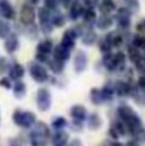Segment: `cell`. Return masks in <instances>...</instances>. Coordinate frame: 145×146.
<instances>
[{
	"instance_id": "cb8c5ba5",
	"label": "cell",
	"mask_w": 145,
	"mask_h": 146,
	"mask_svg": "<svg viewBox=\"0 0 145 146\" xmlns=\"http://www.w3.org/2000/svg\"><path fill=\"white\" fill-rule=\"evenodd\" d=\"M105 40L110 44V46H120L122 44V36L118 35L117 32H110L109 35H107Z\"/></svg>"
},
{
	"instance_id": "ac0fdd59",
	"label": "cell",
	"mask_w": 145,
	"mask_h": 146,
	"mask_svg": "<svg viewBox=\"0 0 145 146\" xmlns=\"http://www.w3.org/2000/svg\"><path fill=\"white\" fill-rule=\"evenodd\" d=\"M103 63L104 66L107 67L108 71H114L117 69V63H116V59H114V55L109 53H105L104 54V58H103Z\"/></svg>"
},
{
	"instance_id": "d4e9b609",
	"label": "cell",
	"mask_w": 145,
	"mask_h": 146,
	"mask_svg": "<svg viewBox=\"0 0 145 146\" xmlns=\"http://www.w3.org/2000/svg\"><path fill=\"white\" fill-rule=\"evenodd\" d=\"M112 25H113V19L105 14H103L102 17L98 19V27H99L100 30H107V28L112 27Z\"/></svg>"
},
{
	"instance_id": "836d02e7",
	"label": "cell",
	"mask_w": 145,
	"mask_h": 146,
	"mask_svg": "<svg viewBox=\"0 0 145 146\" xmlns=\"http://www.w3.org/2000/svg\"><path fill=\"white\" fill-rule=\"evenodd\" d=\"M102 94H103V99H104V100H110V98H112L113 94H114V87L112 88L110 86H105V87H103Z\"/></svg>"
},
{
	"instance_id": "603a6c76",
	"label": "cell",
	"mask_w": 145,
	"mask_h": 146,
	"mask_svg": "<svg viewBox=\"0 0 145 146\" xmlns=\"http://www.w3.org/2000/svg\"><path fill=\"white\" fill-rule=\"evenodd\" d=\"M100 12L103 14H108V13H112L113 10H116V3L113 0H104L102 3V5L99 7Z\"/></svg>"
},
{
	"instance_id": "f1b7e54d",
	"label": "cell",
	"mask_w": 145,
	"mask_h": 146,
	"mask_svg": "<svg viewBox=\"0 0 145 146\" xmlns=\"http://www.w3.org/2000/svg\"><path fill=\"white\" fill-rule=\"evenodd\" d=\"M90 95H91V101H92V104H95V105H100V104L104 101V99H103L102 90H98V88H92L91 92H90Z\"/></svg>"
},
{
	"instance_id": "52a82bcc",
	"label": "cell",
	"mask_w": 145,
	"mask_h": 146,
	"mask_svg": "<svg viewBox=\"0 0 145 146\" xmlns=\"http://www.w3.org/2000/svg\"><path fill=\"white\" fill-rule=\"evenodd\" d=\"M15 15V12L13 7L9 4L8 0H1L0 1V17L4 19H13Z\"/></svg>"
},
{
	"instance_id": "8992f818",
	"label": "cell",
	"mask_w": 145,
	"mask_h": 146,
	"mask_svg": "<svg viewBox=\"0 0 145 146\" xmlns=\"http://www.w3.org/2000/svg\"><path fill=\"white\" fill-rule=\"evenodd\" d=\"M77 37V32L73 30H67L63 35V38H62L61 45L67 48L68 50H72L74 48V41H76Z\"/></svg>"
},
{
	"instance_id": "681fc988",
	"label": "cell",
	"mask_w": 145,
	"mask_h": 146,
	"mask_svg": "<svg viewBox=\"0 0 145 146\" xmlns=\"http://www.w3.org/2000/svg\"><path fill=\"white\" fill-rule=\"evenodd\" d=\"M61 3L64 5V7H68L69 3H71V0H61Z\"/></svg>"
},
{
	"instance_id": "816d5d0a",
	"label": "cell",
	"mask_w": 145,
	"mask_h": 146,
	"mask_svg": "<svg viewBox=\"0 0 145 146\" xmlns=\"http://www.w3.org/2000/svg\"><path fill=\"white\" fill-rule=\"evenodd\" d=\"M144 58H145V56H144Z\"/></svg>"
},
{
	"instance_id": "e575fe53",
	"label": "cell",
	"mask_w": 145,
	"mask_h": 146,
	"mask_svg": "<svg viewBox=\"0 0 145 146\" xmlns=\"http://www.w3.org/2000/svg\"><path fill=\"white\" fill-rule=\"evenodd\" d=\"M132 42H134V46H136L138 49H144L145 50V37L144 36H140V35L135 36Z\"/></svg>"
},
{
	"instance_id": "f35d334b",
	"label": "cell",
	"mask_w": 145,
	"mask_h": 146,
	"mask_svg": "<svg viewBox=\"0 0 145 146\" xmlns=\"http://www.w3.org/2000/svg\"><path fill=\"white\" fill-rule=\"evenodd\" d=\"M116 129L118 131V133H120V136H123V135L127 133V127L125 126V123H122V122H118V123H116Z\"/></svg>"
},
{
	"instance_id": "ffe728a7",
	"label": "cell",
	"mask_w": 145,
	"mask_h": 146,
	"mask_svg": "<svg viewBox=\"0 0 145 146\" xmlns=\"http://www.w3.org/2000/svg\"><path fill=\"white\" fill-rule=\"evenodd\" d=\"M13 94L17 99H22L26 95V85L21 81H17L15 85L13 86Z\"/></svg>"
},
{
	"instance_id": "2e32d148",
	"label": "cell",
	"mask_w": 145,
	"mask_h": 146,
	"mask_svg": "<svg viewBox=\"0 0 145 146\" xmlns=\"http://www.w3.org/2000/svg\"><path fill=\"white\" fill-rule=\"evenodd\" d=\"M31 133L36 135L37 137H41V139H46L50 132H49V128L45 123H43V122H37L36 126H35V128H33V131L31 132Z\"/></svg>"
},
{
	"instance_id": "4dcf8cb0",
	"label": "cell",
	"mask_w": 145,
	"mask_h": 146,
	"mask_svg": "<svg viewBox=\"0 0 145 146\" xmlns=\"http://www.w3.org/2000/svg\"><path fill=\"white\" fill-rule=\"evenodd\" d=\"M10 35V26L8 22L0 19V37L1 38H7Z\"/></svg>"
},
{
	"instance_id": "f546056e",
	"label": "cell",
	"mask_w": 145,
	"mask_h": 146,
	"mask_svg": "<svg viewBox=\"0 0 145 146\" xmlns=\"http://www.w3.org/2000/svg\"><path fill=\"white\" fill-rule=\"evenodd\" d=\"M128 58H130V60L132 62V63H136V62L141 58L140 51H139V49L136 48V46H130V48H128Z\"/></svg>"
},
{
	"instance_id": "6da1fadb",
	"label": "cell",
	"mask_w": 145,
	"mask_h": 146,
	"mask_svg": "<svg viewBox=\"0 0 145 146\" xmlns=\"http://www.w3.org/2000/svg\"><path fill=\"white\" fill-rule=\"evenodd\" d=\"M39 17H40V23H41V30L44 33L49 35L53 30V23H51V13L48 8H41L39 10Z\"/></svg>"
},
{
	"instance_id": "d6986e66",
	"label": "cell",
	"mask_w": 145,
	"mask_h": 146,
	"mask_svg": "<svg viewBox=\"0 0 145 146\" xmlns=\"http://www.w3.org/2000/svg\"><path fill=\"white\" fill-rule=\"evenodd\" d=\"M131 91V86L126 82H117L114 86V92L118 96H126L128 95Z\"/></svg>"
},
{
	"instance_id": "4316f807",
	"label": "cell",
	"mask_w": 145,
	"mask_h": 146,
	"mask_svg": "<svg viewBox=\"0 0 145 146\" xmlns=\"http://www.w3.org/2000/svg\"><path fill=\"white\" fill-rule=\"evenodd\" d=\"M49 66H50V69L55 73V74H61V73L63 72V69H64L63 62L58 60V59H54V58H53V60L49 62Z\"/></svg>"
},
{
	"instance_id": "7dc6e473",
	"label": "cell",
	"mask_w": 145,
	"mask_h": 146,
	"mask_svg": "<svg viewBox=\"0 0 145 146\" xmlns=\"http://www.w3.org/2000/svg\"><path fill=\"white\" fill-rule=\"evenodd\" d=\"M84 3L89 8H94L95 5H98V0H84Z\"/></svg>"
},
{
	"instance_id": "9c48e42d",
	"label": "cell",
	"mask_w": 145,
	"mask_h": 146,
	"mask_svg": "<svg viewBox=\"0 0 145 146\" xmlns=\"http://www.w3.org/2000/svg\"><path fill=\"white\" fill-rule=\"evenodd\" d=\"M53 53H54V59H58V60L63 62V63L66 60H68L69 55H71V50H68L67 48H64V46H62V45L54 48Z\"/></svg>"
},
{
	"instance_id": "277c9868",
	"label": "cell",
	"mask_w": 145,
	"mask_h": 146,
	"mask_svg": "<svg viewBox=\"0 0 145 146\" xmlns=\"http://www.w3.org/2000/svg\"><path fill=\"white\" fill-rule=\"evenodd\" d=\"M116 21L121 28H127L131 25V12L126 7L118 9L117 14H116Z\"/></svg>"
},
{
	"instance_id": "4fadbf2b",
	"label": "cell",
	"mask_w": 145,
	"mask_h": 146,
	"mask_svg": "<svg viewBox=\"0 0 145 146\" xmlns=\"http://www.w3.org/2000/svg\"><path fill=\"white\" fill-rule=\"evenodd\" d=\"M4 48H5V50H7L8 53L12 54V53H14L18 48H19V41H18V38L15 37L14 35H9L7 37V40H5Z\"/></svg>"
},
{
	"instance_id": "484cf974",
	"label": "cell",
	"mask_w": 145,
	"mask_h": 146,
	"mask_svg": "<svg viewBox=\"0 0 145 146\" xmlns=\"http://www.w3.org/2000/svg\"><path fill=\"white\" fill-rule=\"evenodd\" d=\"M81 15H84L82 18H84V21L87 23V25H92V23L95 22V19H96V14H95L92 8H89V9L84 10Z\"/></svg>"
},
{
	"instance_id": "f6af8a7d",
	"label": "cell",
	"mask_w": 145,
	"mask_h": 146,
	"mask_svg": "<svg viewBox=\"0 0 145 146\" xmlns=\"http://www.w3.org/2000/svg\"><path fill=\"white\" fill-rule=\"evenodd\" d=\"M36 60H37V62H43V63L48 62V54H44V53L37 51V54H36Z\"/></svg>"
},
{
	"instance_id": "30bf717a",
	"label": "cell",
	"mask_w": 145,
	"mask_h": 146,
	"mask_svg": "<svg viewBox=\"0 0 145 146\" xmlns=\"http://www.w3.org/2000/svg\"><path fill=\"white\" fill-rule=\"evenodd\" d=\"M118 115H120V118L126 123V122H128L132 117H135L136 113L134 111V109L130 108L128 105H121L120 108H118Z\"/></svg>"
},
{
	"instance_id": "5bb4252c",
	"label": "cell",
	"mask_w": 145,
	"mask_h": 146,
	"mask_svg": "<svg viewBox=\"0 0 145 146\" xmlns=\"http://www.w3.org/2000/svg\"><path fill=\"white\" fill-rule=\"evenodd\" d=\"M8 72H9V77L12 78V80L18 81L19 78L23 77V74H25V68H23L21 64L14 63L9 69H8Z\"/></svg>"
},
{
	"instance_id": "b9f144b4",
	"label": "cell",
	"mask_w": 145,
	"mask_h": 146,
	"mask_svg": "<svg viewBox=\"0 0 145 146\" xmlns=\"http://www.w3.org/2000/svg\"><path fill=\"white\" fill-rule=\"evenodd\" d=\"M0 86L4 88H7V90H9V88H12V83H10V80L9 78H0Z\"/></svg>"
},
{
	"instance_id": "7bdbcfd3",
	"label": "cell",
	"mask_w": 145,
	"mask_h": 146,
	"mask_svg": "<svg viewBox=\"0 0 145 146\" xmlns=\"http://www.w3.org/2000/svg\"><path fill=\"white\" fill-rule=\"evenodd\" d=\"M45 8L49 10H55L57 9V0H45Z\"/></svg>"
},
{
	"instance_id": "74e56055",
	"label": "cell",
	"mask_w": 145,
	"mask_h": 146,
	"mask_svg": "<svg viewBox=\"0 0 145 146\" xmlns=\"http://www.w3.org/2000/svg\"><path fill=\"white\" fill-rule=\"evenodd\" d=\"M126 8H127L131 13L138 12V10H139V1H138V0H130Z\"/></svg>"
},
{
	"instance_id": "ba28073f",
	"label": "cell",
	"mask_w": 145,
	"mask_h": 146,
	"mask_svg": "<svg viewBox=\"0 0 145 146\" xmlns=\"http://www.w3.org/2000/svg\"><path fill=\"white\" fill-rule=\"evenodd\" d=\"M73 64H74V69H76L77 73H81L82 71H85L87 66V58H86V54L84 51H78L74 56V60H73Z\"/></svg>"
},
{
	"instance_id": "ee69618b",
	"label": "cell",
	"mask_w": 145,
	"mask_h": 146,
	"mask_svg": "<svg viewBox=\"0 0 145 146\" xmlns=\"http://www.w3.org/2000/svg\"><path fill=\"white\" fill-rule=\"evenodd\" d=\"M8 71V63L5 60V58H0V74L5 73Z\"/></svg>"
},
{
	"instance_id": "e0dca14e",
	"label": "cell",
	"mask_w": 145,
	"mask_h": 146,
	"mask_svg": "<svg viewBox=\"0 0 145 146\" xmlns=\"http://www.w3.org/2000/svg\"><path fill=\"white\" fill-rule=\"evenodd\" d=\"M82 12H84V7L78 1H73V4L71 5V9H69V18L72 21H76L82 14Z\"/></svg>"
},
{
	"instance_id": "8fae6325",
	"label": "cell",
	"mask_w": 145,
	"mask_h": 146,
	"mask_svg": "<svg viewBox=\"0 0 145 146\" xmlns=\"http://www.w3.org/2000/svg\"><path fill=\"white\" fill-rule=\"evenodd\" d=\"M71 117L74 121H85L86 119V109L82 105H74L71 108Z\"/></svg>"
},
{
	"instance_id": "44dd1931",
	"label": "cell",
	"mask_w": 145,
	"mask_h": 146,
	"mask_svg": "<svg viewBox=\"0 0 145 146\" xmlns=\"http://www.w3.org/2000/svg\"><path fill=\"white\" fill-rule=\"evenodd\" d=\"M102 118H100L98 114H91L89 118V122H87V124H89V128L90 129H94V131H96V129H99L100 127H102Z\"/></svg>"
},
{
	"instance_id": "f907efd6",
	"label": "cell",
	"mask_w": 145,
	"mask_h": 146,
	"mask_svg": "<svg viewBox=\"0 0 145 146\" xmlns=\"http://www.w3.org/2000/svg\"><path fill=\"white\" fill-rule=\"evenodd\" d=\"M30 1H31V3H32V4H37V3H39V1H40V0H30Z\"/></svg>"
},
{
	"instance_id": "7c38bea8",
	"label": "cell",
	"mask_w": 145,
	"mask_h": 146,
	"mask_svg": "<svg viewBox=\"0 0 145 146\" xmlns=\"http://www.w3.org/2000/svg\"><path fill=\"white\" fill-rule=\"evenodd\" d=\"M68 139H69V135L67 133L66 131H63V129H58L57 133L54 135L53 139H51V142H53L54 145H57V146H62V145L67 144Z\"/></svg>"
},
{
	"instance_id": "60d3db41",
	"label": "cell",
	"mask_w": 145,
	"mask_h": 146,
	"mask_svg": "<svg viewBox=\"0 0 145 146\" xmlns=\"http://www.w3.org/2000/svg\"><path fill=\"white\" fill-rule=\"evenodd\" d=\"M21 119H22V110H15L13 114V122L17 126H21Z\"/></svg>"
},
{
	"instance_id": "d6a6232c",
	"label": "cell",
	"mask_w": 145,
	"mask_h": 146,
	"mask_svg": "<svg viewBox=\"0 0 145 146\" xmlns=\"http://www.w3.org/2000/svg\"><path fill=\"white\" fill-rule=\"evenodd\" d=\"M66 126H67V121L63 117H57L53 121V123H51V127H53L54 129H57V131H58V129H63Z\"/></svg>"
},
{
	"instance_id": "7a4b0ae2",
	"label": "cell",
	"mask_w": 145,
	"mask_h": 146,
	"mask_svg": "<svg viewBox=\"0 0 145 146\" xmlns=\"http://www.w3.org/2000/svg\"><path fill=\"white\" fill-rule=\"evenodd\" d=\"M37 108L41 111H46L51 105V94L48 88H40L37 91Z\"/></svg>"
},
{
	"instance_id": "bcb514c9",
	"label": "cell",
	"mask_w": 145,
	"mask_h": 146,
	"mask_svg": "<svg viewBox=\"0 0 145 146\" xmlns=\"http://www.w3.org/2000/svg\"><path fill=\"white\" fill-rule=\"evenodd\" d=\"M109 136L112 137L113 140H117L118 137H120V133H118V131L116 129V127H112V128L109 129Z\"/></svg>"
},
{
	"instance_id": "c3c4849f",
	"label": "cell",
	"mask_w": 145,
	"mask_h": 146,
	"mask_svg": "<svg viewBox=\"0 0 145 146\" xmlns=\"http://www.w3.org/2000/svg\"><path fill=\"white\" fill-rule=\"evenodd\" d=\"M139 87L143 88V90H145V76H143V77L139 78Z\"/></svg>"
},
{
	"instance_id": "7402d4cb",
	"label": "cell",
	"mask_w": 145,
	"mask_h": 146,
	"mask_svg": "<svg viewBox=\"0 0 145 146\" xmlns=\"http://www.w3.org/2000/svg\"><path fill=\"white\" fill-rule=\"evenodd\" d=\"M53 49H54V46H53V42H51L50 40H44L37 45V51L44 53V54L53 53Z\"/></svg>"
},
{
	"instance_id": "d590c367",
	"label": "cell",
	"mask_w": 145,
	"mask_h": 146,
	"mask_svg": "<svg viewBox=\"0 0 145 146\" xmlns=\"http://www.w3.org/2000/svg\"><path fill=\"white\" fill-rule=\"evenodd\" d=\"M51 23H53V26H55V27H62V26L66 23L64 15L58 14V15H55V17H53L51 18Z\"/></svg>"
},
{
	"instance_id": "ab89813d",
	"label": "cell",
	"mask_w": 145,
	"mask_h": 146,
	"mask_svg": "<svg viewBox=\"0 0 145 146\" xmlns=\"http://www.w3.org/2000/svg\"><path fill=\"white\" fill-rule=\"evenodd\" d=\"M135 66H136V69H138L139 72L145 73V58L141 56V58L135 63Z\"/></svg>"
},
{
	"instance_id": "3957f363",
	"label": "cell",
	"mask_w": 145,
	"mask_h": 146,
	"mask_svg": "<svg viewBox=\"0 0 145 146\" xmlns=\"http://www.w3.org/2000/svg\"><path fill=\"white\" fill-rule=\"evenodd\" d=\"M30 74L32 76L33 80L39 83L45 82V81H48V78H49L48 71H46L43 66H40V64H37V63H33L30 66Z\"/></svg>"
},
{
	"instance_id": "1f68e13d",
	"label": "cell",
	"mask_w": 145,
	"mask_h": 146,
	"mask_svg": "<svg viewBox=\"0 0 145 146\" xmlns=\"http://www.w3.org/2000/svg\"><path fill=\"white\" fill-rule=\"evenodd\" d=\"M114 59H116V63H117V68L123 69L126 68V56L122 51H118V53L114 54Z\"/></svg>"
},
{
	"instance_id": "5b68a950",
	"label": "cell",
	"mask_w": 145,
	"mask_h": 146,
	"mask_svg": "<svg viewBox=\"0 0 145 146\" xmlns=\"http://www.w3.org/2000/svg\"><path fill=\"white\" fill-rule=\"evenodd\" d=\"M35 19V12H33V7L30 4H23L21 8V22L23 25H31Z\"/></svg>"
},
{
	"instance_id": "8d00e7d4",
	"label": "cell",
	"mask_w": 145,
	"mask_h": 146,
	"mask_svg": "<svg viewBox=\"0 0 145 146\" xmlns=\"http://www.w3.org/2000/svg\"><path fill=\"white\" fill-rule=\"evenodd\" d=\"M99 48H100V51H102L103 54H105V53H109V51H110V48H112V46H110V44L104 38V40L100 41Z\"/></svg>"
},
{
	"instance_id": "83f0119b",
	"label": "cell",
	"mask_w": 145,
	"mask_h": 146,
	"mask_svg": "<svg viewBox=\"0 0 145 146\" xmlns=\"http://www.w3.org/2000/svg\"><path fill=\"white\" fill-rule=\"evenodd\" d=\"M95 40H96V33L92 30L86 31V32L82 35V44H85V45H92Z\"/></svg>"
},
{
	"instance_id": "9a60e30c",
	"label": "cell",
	"mask_w": 145,
	"mask_h": 146,
	"mask_svg": "<svg viewBox=\"0 0 145 146\" xmlns=\"http://www.w3.org/2000/svg\"><path fill=\"white\" fill-rule=\"evenodd\" d=\"M35 122H36V115L32 113V111H22V119H21L19 127L28 128V127H31Z\"/></svg>"
}]
</instances>
